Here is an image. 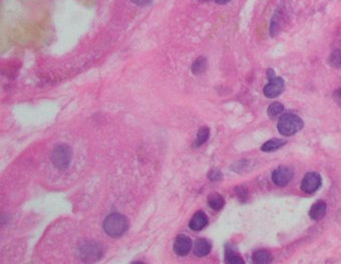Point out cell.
Wrapping results in <instances>:
<instances>
[{
    "label": "cell",
    "mask_w": 341,
    "mask_h": 264,
    "mask_svg": "<svg viewBox=\"0 0 341 264\" xmlns=\"http://www.w3.org/2000/svg\"><path fill=\"white\" fill-rule=\"evenodd\" d=\"M285 145V141L280 140V139H273L270 141H267L266 143H264L261 147V150L263 152H273L278 150L279 148L283 147Z\"/></svg>",
    "instance_id": "obj_15"
},
{
    "label": "cell",
    "mask_w": 341,
    "mask_h": 264,
    "mask_svg": "<svg viewBox=\"0 0 341 264\" xmlns=\"http://www.w3.org/2000/svg\"><path fill=\"white\" fill-rule=\"evenodd\" d=\"M274 77H276V76H275V72H274V70H273L272 68L267 69V78H268L269 80H271Z\"/></svg>",
    "instance_id": "obj_24"
},
{
    "label": "cell",
    "mask_w": 341,
    "mask_h": 264,
    "mask_svg": "<svg viewBox=\"0 0 341 264\" xmlns=\"http://www.w3.org/2000/svg\"><path fill=\"white\" fill-rule=\"evenodd\" d=\"M209 179L211 181H215V182L220 181L222 179V174H221V172H219L217 170H213L209 173Z\"/></svg>",
    "instance_id": "obj_20"
},
{
    "label": "cell",
    "mask_w": 341,
    "mask_h": 264,
    "mask_svg": "<svg viewBox=\"0 0 341 264\" xmlns=\"http://www.w3.org/2000/svg\"><path fill=\"white\" fill-rule=\"evenodd\" d=\"M72 158V151L68 145L57 146L51 156L53 164L60 170L67 169Z\"/></svg>",
    "instance_id": "obj_3"
},
{
    "label": "cell",
    "mask_w": 341,
    "mask_h": 264,
    "mask_svg": "<svg viewBox=\"0 0 341 264\" xmlns=\"http://www.w3.org/2000/svg\"><path fill=\"white\" fill-rule=\"evenodd\" d=\"M283 111H284V106L281 103H273L269 106L267 113L271 119H275L278 116H280L283 113Z\"/></svg>",
    "instance_id": "obj_17"
},
{
    "label": "cell",
    "mask_w": 341,
    "mask_h": 264,
    "mask_svg": "<svg viewBox=\"0 0 341 264\" xmlns=\"http://www.w3.org/2000/svg\"><path fill=\"white\" fill-rule=\"evenodd\" d=\"M322 184L321 176L318 173L310 172L305 175L301 183V190L307 194L315 193Z\"/></svg>",
    "instance_id": "obj_4"
},
{
    "label": "cell",
    "mask_w": 341,
    "mask_h": 264,
    "mask_svg": "<svg viewBox=\"0 0 341 264\" xmlns=\"http://www.w3.org/2000/svg\"><path fill=\"white\" fill-rule=\"evenodd\" d=\"M206 68H207V60L203 57H201V58H198L194 62L193 66H192V71H193L194 74H200V73L204 72Z\"/></svg>",
    "instance_id": "obj_18"
},
{
    "label": "cell",
    "mask_w": 341,
    "mask_h": 264,
    "mask_svg": "<svg viewBox=\"0 0 341 264\" xmlns=\"http://www.w3.org/2000/svg\"><path fill=\"white\" fill-rule=\"evenodd\" d=\"M285 89V82L281 77H274L269 80V83L264 87V95L269 99H274L280 96Z\"/></svg>",
    "instance_id": "obj_7"
},
{
    "label": "cell",
    "mask_w": 341,
    "mask_h": 264,
    "mask_svg": "<svg viewBox=\"0 0 341 264\" xmlns=\"http://www.w3.org/2000/svg\"><path fill=\"white\" fill-rule=\"evenodd\" d=\"M80 255L84 260H96L102 256L101 247L98 246L95 243H86L85 245L81 246L80 248Z\"/></svg>",
    "instance_id": "obj_8"
},
{
    "label": "cell",
    "mask_w": 341,
    "mask_h": 264,
    "mask_svg": "<svg viewBox=\"0 0 341 264\" xmlns=\"http://www.w3.org/2000/svg\"><path fill=\"white\" fill-rule=\"evenodd\" d=\"M103 228L109 236L113 238H119L123 236L129 229V220L122 214L113 213L104 220Z\"/></svg>",
    "instance_id": "obj_1"
},
{
    "label": "cell",
    "mask_w": 341,
    "mask_h": 264,
    "mask_svg": "<svg viewBox=\"0 0 341 264\" xmlns=\"http://www.w3.org/2000/svg\"><path fill=\"white\" fill-rule=\"evenodd\" d=\"M329 64L330 66L333 67H341V51L340 50H336L334 51L330 58H329Z\"/></svg>",
    "instance_id": "obj_19"
},
{
    "label": "cell",
    "mask_w": 341,
    "mask_h": 264,
    "mask_svg": "<svg viewBox=\"0 0 341 264\" xmlns=\"http://www.w3.org/2000/svg\"><path fill=\"white\" fill-rule=\"evenodd\" d=\"M333 100L335 101V103L341 107V90H338L336 92H334L333 94Z\"/></svg>",
    "instance_id": "obj_22"
},
{
    "label": "cell",
    "mask_w": 341,
    "mask_h": 264,
    "mask_svg": "<svg viewBox=\"0 0 341 264\" xmlns=\"http://www.w3.org/2000/svg\"><path fill=\"white\" fill-rule=\"evenodd\" d=\"M326 203L323 201H317L315 204L312 205L310 211H309V216L312 220L318 221L322 219L325 214H326Z\"/></svg>",
    "instance_id": "obj_11"
},
{
    "label": "cell",
    "mask_w": 341,
    "mask_h": 264,
    "mask_svg": "<svg viewBox=\"0 0 341 264\" xmlns=\"http://www.w3.org/2000/svg\"><path fill=\"white\" fill-rule=\"evenodd\" d=\"M202 1H206V0H202Z\"/></svg>",
    "instance_id": "obj_26"
},
{
    "label": "cell",
    "mask_w": 341,
    "mask_h": 264,
    "mask_svg": "<svg viewBox=\"0 0 341 264\" xmlns=\"http://www.w3.org/2000/svg\"><path fill=\"white\" fill-rule=\"evenodd\" d=\"M230 0H215V2L216 3H218V4H226V3H228Z\"/></svg>",
    "instance_id": "obj_25"
},
{
    "label": "cell",
    "mask_w": 341,
    "mask_h": 264,
    "mask_svg": "<svg viewBox=\"0 0 341 264\" xmlns=\"http://www.w3.org/2000/svg\"><path fill=\"white\" fill-rule=\"evenodd\" d=\"M225 260L227 263L230 264H243L244 259L239 255L238 252H236L234 249L230 248L229 246L226 247L225 252Z\"/></svg>",
    "instance_id": "obj_14"
},
{
    "label": "cell",
    "mask_w": 341,
    "mask_h": 264,
    "mask_svg": "<svg viewBox=\"0 0 341 264\" xmlns=\"http://www.w3.org/2000/svg\"><path fill=\"white\" fill-rule=\"evenodd\" d=\"M208 224V217L203 211H198L190 220L189 227L194 231H201Z\"/></svg>",
    "instance_id": "obj_9"
},
{
    "label": "cell",
    "mask_w": 341,
    "mask_h": 264,
    "mask_svg": "<svg viewBox=\"0 0 341 264\" xmlns=\"http://www.w3.org/2000/svg\"><path fill=\"white\" fill-rule=\"evenodd\" d=\"M193 248V242L191 238L185 234H180L176 237L174 242V251L179 256L188 255Z\"/></svg>",
    "instance_id": "obj_5"
},
{
    "label": "cell",
    "mask_w": 341,
    "mask_h": 264,
    "mask_svg": "<svg viewBox=\"0 0 341 264\" xmlns=\"http://www.w3.org/2000/svg\"><path fill=\"white\" fill-rule=\"evenodd\" d=\"M151 1H152V0H132V2H134L136 5L141 6V7H142V6L149 5V4L151 3Z\"/></svg>",
    "instance_id": "obj_23"
},
{
    "label": "cell",
    "mask_w": 341,
    "mask_h": 264,
    "mask_svg": "<svg viewBox=\"0 0 341 264\" xmlns=\"http://www.w3.org/2000/svg\"><path fill=\"white\" fill-rule=\"evenodd\" d=\"M208 204L212 209H214L216 211H219L224 207L225 200L223 198V196L220 195L219 193H212L208 197Z\"/></svg>",
    "instance_id": "obj_13"
},
{
    "label": "cell",
    "mask_w": 341,
    "mask_h": 264,
    "mask_svg": "<svg viewBox=\"0 0 341 264\" xmlns=\"http://www.w3.org/2000/svg\"><path fill=\"white\" fill-rule=\"evenodd\" d=\"M303 126L304 124L301 118L294 114H285L280 117L277 128L283 136H292L299 132Z\"/></svg>",
    "instance_id": "obj_2"
},
{
    "label": "cell",
    "mask_w": 341,
    "mask_h": 264,
    "mask_svg": "<svg viewBox=\"0 0 341 264\" xmlns=\"http://www.w3.org/2000/svg\"><path fill=\"white\" fill-rule=\"evenodd\" d=\"M212 244L209 240L205 238H199L195 241V244L193 246L194 254L198 257H204L211 252Z\"/></svg>",
    "instance_id": "obj_10"
},
{
    "label": "cell",
    "mask_w": 341,
    "mask_h": 264,
    "mask_svg": "<svg viewBox=\"0 0 341 264\" xmlns=\"http://www.w3.org/2000/svg\"><path fill=\"white\" fill-rule=\"evenodd\" d=\"M292 178H293V171L289 167L281 166L273 172V182L279 187H284L288 185V183L292 180Z\"/></svg>",
    "instance_id": "obj_6"
},
{
    "label": "cell",
    "mask_w": 341,
    "mask_h": 264,
    "mask_svg": "<svg viewBox=\"0 0 341 264\" xmlns=\"http://www.w3.org/2000/svg\"><path fill=\"white\" fill-rule=\"evenodd\" d=\"M236 192H237V195H238V197H239V199H240L241 201H245V200L247 199V197H248L247 191H246V189H244L243 187L237 188V189H236Z\"/></svg>",
    "instance_id": "obj_21"
},
{
    "label": "cell",
    "mask_w": 341,
    "mask_h": 264,
    "mask_svg": "<svg viewBox=\"0 0 341 264\" xmlns=\"http://www.w3.org/2000/svg\"><path fill=\"white\" fill-rule=\"evenodd\" d=\"M253 261L257 264L270 263L273 260L272 254L267 250H259L253 254Z\"/></svg>",
    "instance_id": "obj_12"
},
{
    "label": "cell",
    "mask_w": 341,
    "mask_h": 264,
    "mask_svg": "<svg viewBox=\"0 0 341 264\" xmlns=\"http://www.w3.org/2000/svg\"><path fill=\"white\" fill-rule=\"evenodd\" d=\"M210 137V130L209 128L207 127H203L201 128L199 131H198V134H197V138L194 142V146L195 147H200L202 146L203 144H205L207 142V140L209 139Z\"/></svg>",
    "instance_id": "obj_16"
}]
</instances>
